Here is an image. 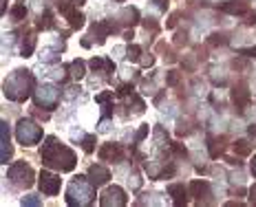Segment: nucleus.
I'll return each mask as SVG.
<instances>
[{
    "label": "nucleus",
    "mask_w": 256,
    "mask_h": 207,
    "mask_svg": "<svg viewBox=\"0 0 256 207\" xmlns=\"http://www.w3.org/2000/svg\"><path fill=\"white\" fill-rule=\"evenodd\" d=\"M31 88H33V77H31L29 70L18 69L4 79L2 84V92L7 99L11 101H22L31 95Z\"/></svg>",
    "instance_id": "nucleus-2"
},
{
    "label": "nucleus",
    "mask_w": 256,
    "mask_h": 207,
    "mask_svg": "<svg viewBox=\"0 0 256 207\" xmlns=\"http://www.w3.org/2000/svg\"><path fill=\"white\" fill-rule=\"evenodd\" d=\"M77 4H84V0H77Z\"/></svg>",
    "instance_id": "nucleus-47"
},
{
    "label": "nucleus",
    "mask_w": 256,
    "mask_h": 207,
    "mask_svg": "<svg viewBox=\"0 0 256 207\" xmlns=\"http://www.w3.org/2000/svg\"><path fill=\"white\" fill-rule=\"evenodd\" d=\"M69 24H71V29H82L84 26V16L82 13H77V11H73V13H69Z\"/></svg>",
    "instance_id": "nucleus-23"
},
{
    "label": "nucleus",
    "mask_w": 256,
    "mask_h": 207,
    "mask_svg": "<svg viewBox=\"0 0 256 207\" xmlns=\"http://www.w3.org/2000/svg\"><path fill=\"white\" fill-rule=\"evenodd\" d=\"M33 48H35V38H26L25 42H22V46H20V53H22V57H31V53H33Z\"/></svg>",
    "instance_id": "nucleus-22"
},
{
    "label": "nucleus",
    "mask_w": 256,
    "mask_h": 207,
    "mask_svg": "<svg viewBox=\"0 0 256 207\" xmlns=\"http://www.w3.org/2000/svg\"><path fill=\"white\" fill-rule=\"evenodd\" d=\"M232 101H234V106H236L238 110H245L247 106H250L252 95H250V88H247L245 82L236 84V86L232 88Z\"/></svg>",
    "instance_id": "nucleus-10"
},
{
    "label": "nucleus",
    "mask_w": 256,
    "mask_h": 207,
    "mask_svg": "<svg viewBox=\"0 0 256 207\" xmlns=\"http://www.w3.org/2000/svg\"><path fill=\"white\" fill-rule=\"evenodd\" d=\"M179 82H181V73H179V70H168V73H166V84H168V86H177Z\"/></svg>",
    "instance_id": "nucleus-26"
},
{
    "label": "nucleus",
    "mask_w": 256,
    "mask_h": 207,
    "mask_svg": "<svg viewBox=\"0 0 256 207\" xmlns=\"http://www.w3.org/2000/svg\"><path fill=\"white\" fill-rule=\"evenodd\" d=\"M88 179H91V183L97 187V185H104L106 181L110 179V172L106 170L104 165H91L88 167Z\"/></svg>",
    "instance_id": "nucleus-13"
},
{
    "label": "nucleus",
    "mask_w": 256,
    "mask_h": 207,
    "mask_svg": "<svg viewBox=\"0 0 256 207\" xmlns=\"http://www.w3.org/2000/svg\"><path fill=\"white\" fill-rule=\"evenodd\" d=\"M153 62H154V57L148 55V57H144V60H141V64H144V66H153Z\"/></svg>",
    "instance_id": "nucleus-43"
},
{
    "label": "nucleus",
    "mask_w": 256,
    "mask_h": 207,
    "mask_svg": "<svg viewBox=\"0 0 256 207\" xmlns=\"http://www.w3.org/2000/svg\"><path fill=\"white\" fill-rule=\"evenodd\" d=\"M139 55H141V48L137 46V44H130V46H128V60H132V62H137L139 60Z\"/></svg>",
    "instance_id": "nucleus-30"
},
{
    "label": "nucleus",
    "mask_w": 256,
    "mask_h": 207,
    "mask_svg": "<svg viewBox=\"0 0 256 207\" xmlns=\"http://www.w3.org/2000/svg\"><path fill=\"white\" fill-rule=\"evenodd\" d=\"M88 66H91L93 70H97V73H110V70L115 69V64L110 60H104V57H93L91 62H88Z\"/></svg>",
    "instance_id": "nucleus-17"
},
{
    "label": "nucleus",
    "mask_w": 256,
    "mask_h": 207,
    "mask_svg": "<svg viewBox=\"0 0 256 207\" xmlns=\"http://www.w3.org/2000/svg\"><path fill=\"white\" fill-rule=\"evenodd\" d=\"M252 150H254V143L247 139H238L236 143H234V152L241 154V157H247V154H252Z\"/></svg>",
    "instance_id": "nucleus-20"
},
{
    "label": "nucleus",
    "mask_w": 256,
    "mask_h": 207,
    "mask_svg": "<svg viewBox=\"0 0 256 207\" xmlns=\"http://www.w3.org/2000/svg\"><path fill=\"white\" fill-rule=\"evenodd\" d=\"M188 132H192V126H190V121H188V119H185V121H183V119H181V121H179V126H177V135H179V137H183V135H188Z\"/></svg>",
    "instance_id": "nucleus-27"
},
{
    "label": "nucleus",
    "mask_w": 256,
    "mask_h": 207,
    "mask_svg": "<svg viewBox=\"0 0 256 207\" xmlns=\"http://www.w3.org/2000/svg\"><path fill=\"white\" fill-rule=\"evenodd\" d=\"M146 135H148V126H141V128H139V130H137V132H135V141H137V143H139V141H141V139H144V137H146Z\"/></svg>",
    "instance_id": "nucleus-34"
},
{
    "label": "nucleus",
    "mask_w": 256,
    "mask_h": 207,
    "mask_svg": "<svg viewBox=\"0 0 256 207\" xmlns=\"http://www.w3.org/2000/svg\"><path fill=\"white\" fill-rule=\"evenodd\" d=\"M177 20H179V13H172V16H170V20L166 22V26H170V29H172V26L177 24Z\"/></svg>",
    "instance_id": "nucleus-40"
},
{
    "label": "nucleus",
    "mask_w": 256,
    "mask_h": 207,
    "mask_svg": "<svg viewBox=\"0 0 256 207\" xmlns=\"http://www.w3.org/2000/svg\"><path fill=\"white\" fill-rule=\"evenodd\" d=\"M16 139L22 145H35L42 139V128L38 123H33L31 119H20L16 126Z\"/></svg>",
    "instance_id": "nucleus-4"
},
{
    "label": "nucleus",
    "mask_w": 256,
    "mask_h": 207,
    "mask_svg": "<svg viewBox=\"0 0 256 207\" xmlns=\"http://www.w3.org/2000/svg\"><path fill=\"white\" fill-rule=\"evenodd\" d=\"M221 9H223L225 13H234V16H241V13L247 11V4H245V2H238V0H230V2H225Z\"/></svg>",
    "instance_id": "nucleus-19"
},
{
    "label": "nucleus",
    "mask_w": 256,
    "mask_h": 207,
    "mask_svg": "<svg viewBox=\"0 0 256 207\" xmlns=\"http://www.w3.org/2000/svg\"><path fill=\"white\" fill-rule=\"evenodd\" d=\"M207 150H210V157L216 159L219 154H223L225 150V137H210L207 139Z\"/></svg>",
    "instance_id": "nucleus-15"
},
{
    "label": "nucleus",
    "mask_w": 256,
    "mask_h": 207,
    "mask_svg": "<svg viewBox=\"0 0 256 207\" xmlns=\"http://www.w3.org/2000/svg\"><path fill=\"white\" fill-rule=\"evenodd\" d=\"M100 159L102 161H108V163H122L124 161V148L119 143H104L100 148Z\"/></svg>",
    "instance_id": "nucleus-9"
},
{
    "label": "nucleus",
    "mask_w": 256,
    "mask_h": 207,
    "mask_svg": "<svg viewBox=\"0 0 256 207\" xmlns=\"http://www.w3.org/2000/svg\"><path fill=\"white\" fill-rule=\"evenodd\" d=\"M241 53H245L247 57H252V55H256V46H250V48H243Z\"/></svg>",
    "instance_id": "nucleus-42"
},
{
    "label": "nucleus",
    "mask_w": 256,
    "mask_h": 207,
    "mask_svg": "<svg viewBox=\"0 0 256 207\" xmlns=\"http://www.w3.org/2000/svg\"><path fill=\"white\" fill-rule=\"evenodd\" d=\"M40 157H42L44 165L55 167L60 172H71L75 167V163H77L73 150L57 143L55 137H47V141L42 143V150H40Z\"/></svg>",
    "instance_id": "nucleus-1"
},
{
    "label": "nucleus",
    "mask_w": 256,
    "mask_h": 207,
    "mask_svg": "<svg viewBox=\"0 0 256 207\" xmlns=\"http://www.w3.org/2000/svg\"><path fill=\"white\" fill-rule=\"evenodd\" d=\"M252 172H254V176H256V159H254V163H252Z\"/></svg>",
    "instance_id": "nucleus-46"
},
{
    "label": "nucleus",
    "mask_w": 256,
    "mask_h": 207,
    "mask_svg": "<svg viewBox=\"0 0 256 207\" xmlns=\"http://www.w3.org/2000/svg\"><path fill=\"white\" fill-rule=\"evenodd\" d=\"M53 18L51 16H49V13H47V16H40V20H38V29H51V26H53Z\"/></svg>",
    "instance_id": "nucleus-31"
},
{
    "label": "nucleus",
    "mask_w": 256,
    "mask_h": 207,
    "mask_svg": "<svg viewBox=\"0 0 256 207\" xmlns=\"http://www.w3.org/2000/svg\"><path fill=\"white\" fill-rule=\"evenodd\" d=\"M38 185H40V192L47 194V196H53V194L60 192V185H62V179L57 174H51V172H42L38 179Z\"/></svg>",
    "instance_id": "nucleus-8"
},
{
    "label": "nucleus",
    "mask_w": 256,
    "mask_h": 207,
    "mask_svg": "<svg viewBox=\"0 0 256 207\" xmlns=\"http://www.w3.org/2000/svg\"><path fill=\"white\" fill-rule=\"evenodd\" d=\"M22 205H31V207H38L40 205V198L38 196H25V198H22Z\"/></svg>",
    "instance_id": "nucleus-33"
},
{
    "label": "nucleus",
    "mask_w": 256,
    "mask_h": 207,
    "mask_svg": "<svg viewBox=\"0 0 256 207\" xmlns=\"http://www.w3.org/2000/svg\"><path fill=\"white\" fill-rule=\"evenodd\" d=\"M60 88L55 84H42L38 91L33 92V99H35V106H42V108H55L57 101H60Z\"/></svg>",
    "instance_id": "nucleus-5"
},
{
    "label": "nucleus",
    "mask_w": 256,
    "mask_h": 207,
    "mask_svg": "<svg viewBox=\"0 0 256 207\" xmlns=\"http://www.w3.org/2000/svg\"><path fill=\"white\" fill-rule=\"evenodd\" d=\"M117 20L122 22V24H135L137 20H139V13H137V9L135 7H124L122 11L117 13Z\"/></svg>",
    "instance_id": "nucleus-14"
},
{
    "label": "nucleus",
    "mask_w": 256,
    "mask_h": 207,
    "mask_svg": "<svg viewBox=\"0 0 256 207\" xmlns=\"http://www.w3.org/2000/svg\"><path fill=\"white\" fill-rule=\"evenodd\" d=\"M100 203L104 207H122V205H126V194H124L122 187L113 185V187H106V192L102 194Z\"/></svg>",
    "instance_id": "nucleus-7"
},
{
    "label": "nucleus",
    "mask_w": 256,
    "mask_h": 207,
    "mask_svg": "<svg viewBox=\"0 0 256 207\" xmlns=\"http://www.w3.org/2000/svg\"><path fill=\"white\" fill-rule=\"evenodd\" d=\"M84 62L82 60H73L71 62V66H69V70H71V75H73L75 79H82L84 77Z\"/></svg>",
    "instance_id": "nucleus-21"
},
{
    "label": "nucleus",
    "mask_w": 256,
    "mask_h": 207,
    "mask_svg": "<svg viewBox=\"0 0 256 207\" xmlns=\"http://www.w3.org/2000/svg\"><path fill=\"white\" fill-rule=\"evenodd\" d=\"M7 176L11 179L13 185H18V187H31V185H33V170H31V165H26L25 161L13 163V165L9 167Z\"/></svg>",
    "instance_id": "nucleus-6"
},
{
    "label": "nucleus",
    "mask_w": 256,
    "mask_h": 207,
    "mask_svg": "<svg viewBox=\"0 0 256 207\" xmlns=\"http://www.w3.org/2000/svg\"><path fill=\"white\" fill-rule=\"evenodd\" d=\"M183 66H185L188 70H194V57H188V60L183 62Z\"/></svg>",
    "instance_id": "nucleus-41"
},
{
    "label": "nucleus",
    "mask_w": 256,
    "mask_h": 207,
    "mask_svg": "<svg viewBox=\"0 0 256 207\" xmlns=\"http://www.w3.org/2000/svg\"><path fill=\"white\" fill-rule=\"evenodd\" d=\"M110 97H113V92H102V95H97V97H95V99H97V101H100V104H104V101H108V99H110Z\"/></svg>",
    "instance_id": "nucleus-36"
},
{
    "label": "nucleus",
    "mask_w": 256,
    "mask_h": 207,
    "mask_svg": "<svg viewBox=\"0 0 256 207\" xmlns=\"http://www.w3.org/2000/svg\"><path fill=\"white\" fill-rule=\"evenodd\" d=\"M245 22H247V24H256V13H252V16H250V18H247V20H245Z\"/></svg>",
    "instance_id": "nucleus-44"
},
{
    "label": "nucleus",
    "mask_w": 256,
    "mask_h": 207,
    "mask_svg": "<svg viewBox=\"0 0 256 207\" xmlns=\"http://www.w3.org/2000/svg\"><path fill=\"white\" fill-rule=\"evenodd\" d=\"M95 198V189H93V183L86 181L84 176H77L73 183L66 189V203L73 207H84Z\"/></svg>",
    "instance_id": "nucleus-3"
},
{
    "label": "nucleus",
    "mask_w": 256,
    "mask_h": 207,
    "mask_svg": "<svg viewBox=\"0 0 256 207\" xmlns=\"http://www.w3.org/2000/svg\"><path fill=\"white\" fill-rule=\"evenodd\" d=\"M113 22L104 20V22H97V24H93V33H97V42H104V38L113 31Z\"/></svg>",
    "instance_id": "nucleus-18"
},
{
    "label": "nucleus",
    "mask_w": 256,
    "mask_h": 207,
    "mask_svg": "<svg viewBox=\"0 0 256 207\" xmlns=\"http://www.w3.org/2000/svg\"><path fill=\"white\" fill-rule=\"evenodd\" d=\"M250 135L256 139V123H252V126H250Z\"/></svg>",
    "instance_id": "nucleus-45"
},
{
    "label": "nucleus",
    "mask_w": 256,
    "mask_h": 207,
    "mask_svg": "<svg viewBox=\"0 0 256 207\" xmlns=\"http://www.w3.org/2000/svg\"><path fill=\"white\" fill-rule=\"evenodd\" d=\"M82 148H84V152H93V150H95V137H93V135L84 137Z\"/></svg>",
    "instance_id": "nucleus-29"
},
{
    "label": "nucleus",
    "mask_w": 256,
    "mask_h": 207,
    "mask_svg": "<svg viewBox=\"0 0 256 207\" xmlns=\"http://www.w3.org/2000/svg\"><path fill=\"white\" fill-rule=\"evenodd\" d=\"M168 194L172 196V201H175V205H185V187L183 185H179V183H172V185H168Z\"/></svg>",
    "instance_id": "nucleus-16"
},
{
    "label": "nucleus",
    "mask_w": 256,
    "mask_h": 207,
    "mask_svg": "<svg viewBox=\"0 0 256 207\" xmlns=\"http://www.w3.org/2000/svg\"><path fill=\"white\" fill-rule=\"evenodd\" d=\"M57 9H60L64 16H69V13L75 11V4L71 2V0H57Z\"/></svg>",
    "instance_id": "nucleus-25"
},
{
    "label": "nucleus",
    "mask_w": 256,
    "mask_h": 207,
    "mask_svg": "<svg viewBox=\"0 0 256 207\" xmlns=\"http://www.w3.org/2000/svg\"><path fill=\"white\" fill-rule=\"evenodd\" d=\"M190 194H192L194 198H197L199 203L201 201H205L207 196H212V192H210V183H207V181H192V183H190Z\"/></svg>",
    "instance_id": "nucleus-12"
},
{
    "label": "nucleus",
    "mask_w": 256,
    "mask_h": 207,
    "mask_svg": "<svg viewBox=\"0 0 256 207\" xmlns=\"http://www.w3.org/2000/svg\"><path fill=\"white\" fill-rule=\"evenodd\" d=\"M144 26H146V29H157V22H154L153 18H146V20H144Z\"/></svg>",
    "instance_id": "nucleus-39"
},
{
    "label": "nucleus",
    "mask_w": 256,
    "mask_h": 207,
    "mask_svg": "<svg viewBox=\"0 0 256 207\" xmlns=\"http://www.w3.org/2000/svg\"><path fill=\"white\" fill-rule=\"evenodd\" d=\"M153 2H154V7H157L159 11H166L168 9V0H153Z\"/></svg>",
    "instance_id": "nucleus-35"
},
{
    "label": "nucleus",
    "mask_w": 256,
    "mask_h": 207,
    "mask_svg": "<svg viewBox=\"0 0 256 207\" xmlns=\"http://www.w3.org/2000/svg\"><path fill=\"white\" fill-rule=\"evenodd\" d=\"M172 148H175V152L179 154V157H185V154H188V152H185V148H183V145H181V143H175V145H172Z\"/></svg>",
    "instance_id": "nucleus-38"
},
{
    "label": "nucleus",
    "mask_w": 256,
    "mask_h": 207,
    "mask_svg": "<svg viewBox=\"0 0 256 207\" xmlns=\"http://www.w3.org/2000/svg\"><path fill=\"white\" fill-rule=\"evenodd\" d=\"M185 42H188V33H185V31H177L175 44H177V46H181V44H185Z\"/></svg>",
    "instance_id": "nucleus-32"
},
{
    "label": "nucleus",
    "mask_w": 256,
    "mask_h": 207,
    "mask_svg": "<svg viewBox=\"0 0 256 207\" xmlns=\"http://www.w3.org/2000/svg\"><path fill=\"white\" fill-rule=\"evenodd\" d=\"M232 66H234V69H247L250 64H247L245 60H234V62H232Z\"/></svg>",
    "instance_id": "nucleus-37"
},
{
    "label": "nucleus",
    "mask_w": 256,
    "mask_h": 207,
    "mask_svg": "<svg viewBox=\"0 0 256 207\" xmlns=\"http://www.w3.org/2000/svg\"><path fill=\"white\" fill-rule=\"evenodd\" d=\"M225 42H228V40H225V35H221V33H212L210 40H207L210 46H221V44H225Z\"/></svg>",
    "instance_id": "nucleus-28"
},
{
    "label": "nucleus",
    "mask_w": 256,
    "mask_h": 207,
    "mask_svg": "<svg viewBox=\"0 0 256 207\" xmlns=\"http://www.w3.org/2000/svg\"><path fill=\"white\" fill-rule=\"evenodd\" d=\"M11 18H13L16 22L25 20V18H26V9H25V4H16V7L11 9Z\"/></svg>",
    "instance_id": "nucleus-24"
},
{
    "label": "nucleus",
    "mask_w": 256,
    "mask_h": 207,
    "mask_svg": "<svg viewBox=\"0 0 256 207\" xmlns=\"http://www.w3.org/2000/svg\"><path fill=\"white\" fill-rule=\"evenodd\" d=\"M11 159V143H9V126L7 121L0 123V161L7 163Z\"/></svg>",
    "instance_id": "nucleus-11"
}]
</instances>
